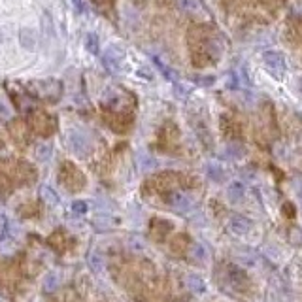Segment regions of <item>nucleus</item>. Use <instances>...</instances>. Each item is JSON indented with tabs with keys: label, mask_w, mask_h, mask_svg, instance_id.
<instances>
[{
	"label": "nucleus",
	"mask_w": 302,
	"mask_h": 302,
	"mask_svg": "<svg viewBox=\"0 0 302 302\" xmlns=\"http://www.w3.org/2000/svg\"><path fill=\"white\" fill-rule=\"evenodd\" d=\"M187 287L196 294H200V293L206 291V283H204V279L198 278V276H194V274L187 276Z\"/></svg>",
	"instance_id": "nucleus-10"
},
{
	"label": "nucleus",
	"mask_w": 302,
	"mask_h": 302,
	"mask_svg": "<svg viewBox=\"0 0 302 302\" xmlns=\"http://www.w3.org/2000/svg\"><path fill=\"white\" fill-rule=\"evenodd\" d=\"M87 263H89V268H91L93 272H96V274L104 272V268H106L104 257H102L98 251H91V253H89V257H87Z\"/></svg>",
	"instance_id": "nucleus-7"
},
{
	"label": "nucleus",
	"mask_w": 302,
	"mask_h": 302,
	"mask_svg": "<svg viewBox=\"0 0 302 302\" xmlns=\"http://www.w3.org/2000/svg\"><path fill=\"white\" fill-rule=\"evenodd\" d=\"M229 278H231V283L236 287H242V283L248 281V276L244 274V270L236 268V266H229Z\"/></svg>",
	"instance_id": "nucleus-11"
},
{
	"label": "nucleus",
	"mask_w": 302,
	"mask_h": 302,
	"mask_svg": "<svg viewBox=\"0 0 302 302\" xmlns=\"http://www.w3.org/2000/svg\"><path fill=\"white\" fill-rule=\"evenodd\" d=\"M244 193H246V189H244L240 181H233L231 185L227 187V196H229L231 202H240L244 198Z\"/></svg>",
	"instance_id": "nucleus-8"
},
{
	"label": "nucleus",
	"mask_w": 302,
	"mask_h": 302,
	"mask_svg": "<svg viewBox=\"0 0 302 302\" xmlns=\"http://www.w3.org/2000/svg\"><path fill=\"white\" fill-rule=\"evenodd\" d=\"M68 144H70V149H72L74 153H78V155H85L87 151H89V146H91L89 138H87L83 132H79V131L70 132Z\"/></svg>",
	"instance_id": "nucleus-3"
},
{
	"label": "nucleus",
	"mask_w": 302,
	"mask_h": 302,
	"mask_svg": "<svg viewBox=\"0 0 302 302\" xmlns=\"http://www.w3.org/2000/svg\"><path fill=\"white\" fill-rule=\"evenodd\" d=\"M74 2V6H76V12L78 14H83L85 12V4H83V0H72Z\"/></svg>",
	"instance_id": "nucleus-19"
},
{
	"label": "nucleus",
	"mask_w": 302,
	"mask_h": 302,
	"mask_svg": "<svg viewBox=\"0 0 302 302\" xmlns=\"http://www.w3.org/2000/svg\"><path fill=\"white\" fill-rule=\"evenodd\" d=\"M178 4L183 12H196L202 8L200 0H178Z\"/></svg>",
	"instance_id": "nucleus-14"
},
{
	"label": "nucleus",
	"mask_w": 302,
	"mask_h": 302,
	"mask_svg": "<svg viewBox=\"0 0 302 302\" xmlns=\"http://www.w3.org/2000/svg\"><path fill=\"white\" fill-rule=\"evenodd\" d=\"M31 125L36 132H40L42 136H49L51 132L57 129V117L44 114V112H36L31 117Z\"/></svg>",
	"instance_id": "nucleus-1"
},
{
	"label": "nucleus",
	"mask_w": 302,
	"mask_h": 302,
	"mask_svg": "<svg viewBox=\"0 0 302 302\" xmlns=\"http://www.w3.org/2000/svg\"><path fill=\"white\" fill-rule=\"evenodd\" d=\"M191 257H193L194 261H200V263H204V261L208 259V249L204 248L202 244H194L193 248H191Z\"/></svg>",
	"instance_id": "nucleus-13"
},
{
	"label": "nucleus",
	"mask_w": 302,
	"mask_h": 302,
	"mask_svg": "<svg viewBox=\"0 0 302 302\" xmlns=\"http://www.w3.org/2000/svg\"><path fill=\"white\" fill-rule=\"evenodd\" d=\"M72 210H74L76 214H85V212H87V204H85V202H81V200H76L74 204H72Z\"/></svg>",
	"instance_id": "nucleus-17"
},
{
	"label": "nucleus",
	"mask_w": 302,
	"mask_h": 302,
	"mask_svg": "<svg viewBox=\"0 0 302 302\" xmlns=\"http://www.w3.org/2000/svg\"><path fill=\"white\" fill-rule=\"evenodd\" d=\"M85 49L93 55L100 53V47H98V36H96L94 32H89V34L85 36Z\"/></svg>",
	"instance_id": "nucleus-12"
},
{
	"label": "nucleus",
	"mask_w": 302,
	"mask_h": 302,
	"mask_svg": "<svg viewBox=\"0 0 302 302\" xmlns=\"http://www.w3.org/2000/svg\"><path fill=\"white\" fill-rule=\"evenodd\" d=\"M229 227H231V231L234 234H240L242 236V234H248L251 231V221L244 216H233L231 221H229Z\"/></svg>",
	"instance_id": "nucleus-6"
},
{
	"label": "nucleus",
	"mask_w": 302,
	"mask_h": 302,
	"mask_svg": "<svg viewBox=\"0 0 302 302\" xmlns=\"http://www.w3.org/2000/svg\"><path fill=\"white\" fill-rule=\"evenodd\" d=\"M42 194H44V198H46L47 202H51V204L59 202V196H57V193H53L49 187H44V189H42Z\"/></svg>",
	"instance_id": "nucleus-16"
},
{
	"label": "nucleus",
	"mask_w": 302,
	"mask_h": 302,
	"mask_svg": "<svg viewBox=\"0 0 302 302\" xmlns=\"http://www.w3.org/2000/svg\"><path fill=\"white\" fill-rule=\"evenodd\" d=\"M59 283H61V278H59L57 272H49V274H46V276H44V281H42L46 293H53V291H57V289H59Z\"/></svg>",
	"instance_id": "nucleus-9"
},
{
	"label": "nucleus",
	"mask_w": 302,
	"mask_h": 302,
	"mask_svg": "<svg viewBox=\"0 0 302 302\" xmlns=\"http://www.w3.org/2000/svg\"><path fill=\"white\" fill-rule=\"evenodd\" d=\"M210 178H214V179H221V176H223V172H219L216 168V166H210Z\"/></svg>",
	"instance_id": "nucleus-18"
},
{
	"label": "nucleus",
	"mask_w": 302,
	"mask_h": 302,
	"mask_svg": "<svg viewBox=\"0 0 302 302\" xmlns=\"http://www.w3.org/2000/svg\"><path fill=\"white\" fill-rule=\"evenodd\" d=\"M168 204H170L176 212H179V214H183V212H187V210H191V206H193L191 198L183 193H172L170 198H168Z\"/></svg>",
	"instance_id": "nucleus-5"
},
{
	"label": "nucleus",
	"mask_w": 302,
	"mask_h": 302,
	"mask_svg": "<svg viewBox=\"0 0 302 302\" xmlns=\"http://www.w3.org/2000/svg\"><path fill=\"white\" fill-rule=\"evenodd\" d=\"M264 64L270 68V72H274L276 76H281L283 70H285V62L281 59V55L276 51H266L264 53Z\"/></svg>",
	"instance_id": "nucleus-4"
},
{
	"label": "nucleus",
	"mask_w": 302,
	"mask_h": 302,
	"mask_svg": "<svg viewBox=\"0 0 302 302\" xmlns=\"http://www.w3.org/2000/svg\"><path fill=\"white\" fill-rule=\"evenodd\" d=\"M0 119H4V121L12 119V110H10V106L2 98H0Z\"/></svg>",
	"instance_id": "nucleus-15"
},
{
	"label": "nucleus",
	"mask_w": 302,
	"mask_h": 302,
	"mask_svg": "<svg viewBox=\"0 0 302 302\" xmlns=\"http://www.w3.org/2000/svg\"><path fill=\"white\" fill-rule=\"evenodd\" d=\"M102 61H104V66L110 70V72H119L121 68V62H123V51L119 47L110 46L104 55H102Z\"/></svg>",
	"instance_id": "nucleus-2"
}]
</instances>
